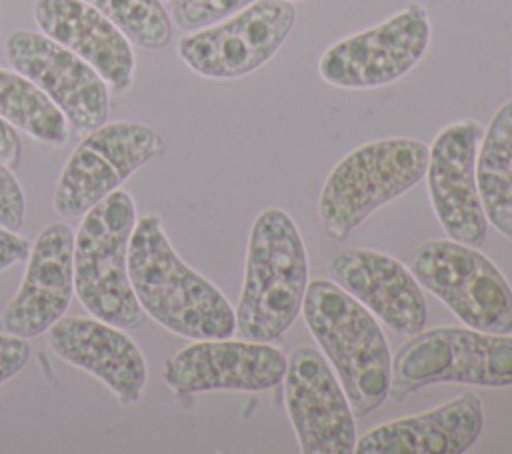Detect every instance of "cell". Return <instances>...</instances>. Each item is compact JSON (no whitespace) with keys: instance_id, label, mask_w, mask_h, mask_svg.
<instances>
[{"instance_id":"cell-1","label":"cell","mask_w":512,"mask_h":454,"mask_svg":"<svg viewBox=\"0 0 512 454\" xmlns=\"http://www.w3.org/2000/svg\"><path fill=\"white\" fill-rule=\"evenodd\" d=\"M128 272L142 310L166 330L190 340L230 338L236 332L226 296L178 256L154 214L134 224Z\"/></svg>"},{"instance_id":"cell-2","label":"cell","mask_w":512,"mask_h":454,"mask_svg":"<svg viewBox=\"0 0 512 454\" xmlns=\"http://www.w3.org/2000/svg\"><path fill=\"white\" fill-rule=\"evenodd\" d=\"M302 316L334 366L352 412L366 416L390 396L392 358L376 318L338 284L308 282Z\"/></svg>"},{"instance_id":"cell-3","label":"cell","mask_w":512,"mask_h":454,"mask_svg":"<svg viewBox=\"0 0 512 454\" xmlns=\"http://www.w3.org/2000/svg\"><path fill=\"white\" fill-rule=\"evenodd\" d=\"M308 288V256L294 220L278 208L260 212L252 224L242 294L234 310L244 340L280 338L302 310Z\"/></svg>"},{"instance_id":"cell-4","label":"cell","mask_w":512,"mask_h":454,"mask_svg":"<svg viewBox=\"0 0 512 454\" xmlns=\"http://www.w3.org/2000/svg\"><path fill=\"white\" fill-rule=\"evenodd\" d=\"M136 220L132 196L114 190L82 216L74 234V292L92 316L124 330L146 318L128 272Z\"/></svg>"},{"instance_id":"cell-5","label":"cell","mask_w":512,"mask_h":454,"mask_svg":"<svg viewBox=\"0 0 512 454\" xmlns=\"http://www.w3.org/2000/svg\"><path fill=\"white\" fill-rule=\"evenodd\" d=\"M426 166L428 146L414 138H384L352 150L328 174L318 198L328 236L348 238L374 210L418 184Z\"/></svg>"},{"instance_id":"cell-6","label":"cell","mask_w":512,"mask_h":454,"mask_svg":"<svg viewBox=\"0 0 512 454\" xmlns=\"http://www.w3.org/2000/svg\"><path fill=\"white\" fill-rule=\"evenodd\" d=\"M442 382L512 386V336L468 326H440L412 334L392 360V398L404 400L424 386Z\"/></svg>"},{"instance_id":"cell-7","label":"cell","mask_w":512,"mask_h":454,"mask_svg":"<svg viewBox=\"0 0 512 454\" xmlns=\"http://www.w3.org/2000/svg\"><path fill=\"white\" fill-rule=\"evenodd\" d=\"M410 272L468 328L512 332V288L474 246L456 240L424 242L410 256Z\"/></svg>"},{"instance_id":"cell-8","label":"cell","mask_w":512,"mask_h":454,"mask_svg":"<svg viewBox=\"0 0 512 454\" xmlns=\"http://www.w3.org/2000/svg\"><path fill=\"white\" fill-rule=\"evenodd\" d=\"M164 152V138L144 122L116 120L86 132L54 190V210L80 218L134 172Z\"/></svg>"},{"instance_id":"cell-9","label":"cell","mask_w":512,"mask_h":454,"mask_svg":"<svg viewBox=\"0 0 512 454\" xmlns=\"http://www.w3.org/2000/svg\"><path fill=\"white\" fill-rule=\"evenodd\" d=\"M296 24L292 0H256L244 10L180 38L178 56L198 76L242 78L264 66Z\"/></svg>"},{"instance_id":"cell-10","label":"cell","mask_w":512,"mask_h":454,"mask_svg":"<svg viewBox=\"0 0 512 454\" xmlns=\"http://www.w3.org/2000/svg\"><path fill=\"white\" fill-rule=\"evenodd\" d=\"M430 20L422 4L412 2L388 20L332 44L318 62L324 82L346 88H380L408 74L430 44Z\"/></svg>"},{"instance_id":"cell-11","label":"cell","mask_w":512,"mask_h":454,"mask_svg":"<svg viewBox=\"0 0 512 454\" xmlns=\"http://www.w3.org/2000/svg\"><path fill=\"white\" fill-rule=\"evenodd\" d=\"M284 402L302 454H352L356 424L352 406L326 358L300 346L284 372Z\"/></svg>"},{"instance_id":"cell-12","label":"cell","mask_w":512,"mask_h":454,"mask_svg":"<svg viewBox=\"0 0 512 454\" xmlns=\"http://www.w3.org/2000/svg\"><path fill=\"white\" fill-rule=\"evenodd\" d=\"M4 48L12 68L42 88L78 132L86 134L106 122L108 84L78 54L30 30L8 34Z\"/></svg>"},{"instance_id":"cell-13","label":"cell","mask_w":512,"mask_h":454,"mask_svg":"<svg viewBox=\"0 0 512 454\" xmlns=\"http://www.w3.org/2000/svg\"><path fill=\"white\" fill-rule=\"evenodd\" d=\"M286 364V354L270 342L208 338L172 354L162 368V380L176 394L262 392L282 382Z\"/></svg>"},{"instance_id":"cell-14","label":"cell","mask_w":512,"mask_h":454,"mask_svg":"<svg viewBox=\"0 0 512 454\" xmlns=\"http://www.w3.org/2000/svg\"><path fill=\"white\" fill-rule=\"evenodd\" d=\"M482 126L464 120L446 126L428 148V192L444 232L462 244L480 248L488 220L476 186V152Z\"/></svg>"},{"instance_id":"cell-15","label":"cell","mask_w":512,"mask_h":454,"mask_svg":"<svg viewBox=\"0 0 512 454\" xmlns=\"http://www.w3.org/2000/svg\"><path fill=\"white\" fill-rule=\"evenodd\" d=\"M14 298L0 314V328L20 338H38L58 322L74 294V230L52 222L36 236Z\"/></svg>"},{"instance_id":"cell-16","label":"cell","mask_w":512,"mask_h":454,"mask_svg":"<svg viewBox=\"0 0 512 454\" xmlns=\"http://www.w3.org/2000/svg\"><path fill=\"white\" fill-rule=\"evenodd\" d=\"M46 340L58 358L106 384L120 404L130 406L142 398L148 366L124 328L96 316H62L46 330Z\"/></svg>"},{"instance_id":"cell-17","label":"cell","mask_w":512,"mask_h":454,"mask_svg":"<svg viewBox=\"0 0 512 454\" xmlns=\"http://www.w3.org/2000/svg\"><path fill=\"white\" fill-rule=\"evenodd\" d=\"M328 266L338 286L388 328L404 336L424 330L428 306L422 288L400 260L368 248H348L336 252Z\"/></svg>"},{"instance_id":"cell-18","label":"cell","mask_w":512,"mask_h":454,"mask_svg":"<svg viewBox=\"0 0 512 454\" xmlns=\"http://www.w3.org/2000/svg\"><path fill=\"white\" fill-rule=\"evenodd\" d=\"M34 20L42 34L88 62L118 94L134 82L136 58L128 36L84 0H36Z\"/></svg>"},{"instance_id":"cell-19","label":"cell","mask_w":512,"mask_h":454,"mask_svg":"<svg viewBox=\"0 0 512 454\" xmlns=\"http://www.w3.org/2000/svg\"><path fill=\"white\" fill-rule=\"evenodd\" d=\"M484 408L462 394L428 412L376 426L356 440L358 454H462L482 432Z\"/></svg>"},{"instance_id":"cell-20","label":"cell","mask_w":512,"mask_h":454,"mask_svg":"<svg viewBox=\"0 0 512 454\" xmlns=\"http://www.w3.org/2000/svg\"><path fill=\"white\" fill-rule=\"evenodd\" d=\"M476 186L486 220L512 240V100L492 116L476 152Z\"/></svg>"},{"instance_id":"cell-21","label":"cell","mask_w":512,"mask_h":454,"mask_svg":"<svg viewBox=\"0 0 512 454\" xmlns=\"http://www.w3.org/2000/svg\"><path fill=\"white\" fill-rule=\"evenodd\" d=\"M0 118L42 144L68 138V120L52 98L20 72L0 68Z\"/></svg>"},{"instance_id":"cell-22","label":"cell","mask_w":512,"mask_h":454,"mask_svg":"<svg viewBox=\"0 0 512 454\" xmlns=\"http://www.w3.org/2000/svg\"><path fill=\"white\" fill-rule=\"evenodd\" d=\"M108 16L132 44L162 50L172 42V18L162 0H84Z\"/></svg>"},{"instance_id":"cell-23","label":"cell","mask_w":512,"mask_h":454,"mask_svg":"<svg viewBox=\"0 0 512 454\" xmlns=\"http://www.w3.org/2000/svg\"><path fill=\"white\" fill-rule=\"evenodd\" d=\"M256 0H172L170 18L180 30L194 32L212 26Z\"/></svg>"},{"instance_id":"cell-24","label":"cell","mask_w":512,"mask_h":454,"mask_svg":"<svg viewBox=\"0 0 512 454\" xmlns=\"http://www.w3.org/2000/svg\"><path fill=\"white\" fill-rule=\"evenodd\" d=\"M26 220L24 190L12 168L0 162V226L18 232Z\"/></svg>"},{"instance_id":"cell-25","label":"cell","mask_w":512,"mask_h":454,"mask_svg":"<svg viewBox=\"0 0 512 454\" xmlns=\"http://www.w3.org/2000/svg\"><path fill=\"white\" fill-rule=\"evenodd\" d=\"M30 360V344L10 332H0V384L14 378Z\"/></svg>"},{"instance_id":"cell-26","label":"cell","mask_w":512,"mask_h":454,"mask_svg":"<svg viewBox=\"0 0 512 454\" xmlns=\"http://www.w3.org/2000/svg\"><path fill=\"white\" fill-rule=\"evenodd\" d=\"M30 254V244L18 232L0 226V272L16 262H24Z\"/></svg>"},{"instance_id":"cell-27","label":"cell","mask_w":512,"mask_h":454,"mask_svg":"<svg viewBox=\"0 0 512 454\" xmlns=\"http://www.w3.org/2000/svg\"><path fill=\"white\" fill-rule=\"evenodd\" d=\"M22 156V142L12 124L0 118V162L8 168H18Z\"/></svg>"}]
</instances>
